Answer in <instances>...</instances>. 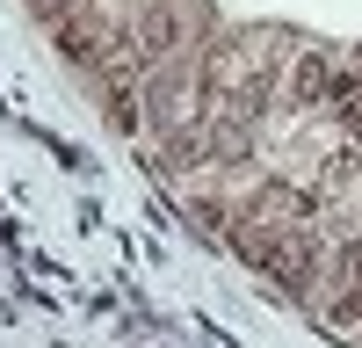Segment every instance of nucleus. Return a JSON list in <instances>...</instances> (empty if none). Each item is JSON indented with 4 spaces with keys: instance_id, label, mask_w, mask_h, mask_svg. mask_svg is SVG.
I'll return each instance as SVG.
<instances>
[{
    "instance_id": "1",
    "label": "nucleus",
    "mask_w": 362,
    "mask_h": 348,
    "mask_svg": "<svg viewBox=\"0 0 362 348\" xmlns=\"http://www.w3.org/2000/svg\"><path fill=\"white\" fill-rule=\"evenodd\" d=\"M334 87H341V66H334V58H326V51H297V66L283 73V95H290L297 109L326 102V95H334Z\"/></svg>"
},
{
    "instance_id": "2",
    "label": "nucleus",
    "mask_w": 362,
    "mask_h": 348,
    "mask_svg": "<svg viewBox=\"0 0 362 348\" xmlns=\"http://www.w3.org/2000/svg\"><path fill=\"white\" fill-rule=\"evenodd\" d=\"M312 261H319V240H312L305 225H283L276 232V254H268V276L290 283V290H305L312 283Z\"/></svg>"
},
{
    "instance_id": "3",
    "label": "nucleus",
    "mask_w": 362,
    "mask_h": 348,
    "mask_svg": "<svg viewBox=\"0 0 362 348\" xmlns=\"http://www.w3.org/2000/svg\"><path fill=\"white\" fill-rule=\"evenodd\" d=\"M131 44H138V58H145V66H160V58H174V44H181V15L167 8V0H153V8H138V22H131Z\"/></svg>"
},
{
    "instance_id": "4",
    "label": "nucleus",
    "mask_w": 362,
    "mask_h": 348,
    "mask_svg": "<svg viewBox=\"0 0 362 348\" xmlns=\"http://www.w3.org/2000/svg\"><path fill=\"white\" fill-rule=\"evenodd\" d=\"M305 211H312L305 189H261V196H254V218H290V225H297Z\"/></svg>"
},
{
    "instance_id": "5",
    "label": "nucleus",
    "mask_w": 362,
    "mask_h": 348,
    "mask_svg": "<svg viewBox=\"0 0 362 348\" xmlns=\"http://www.w3.org/2000/svg\"><path fill=\"white\" fill-rule=\"evenodd\" d=\"M334 102H341V124H348V138H362V73H341Z\"/></svg>"
},
{
    "instance_id": "6",
    "label": "nucleus",
    "mask_w": 362,
    "mask_h": 348,
    "mask_svg": "<svg viewBox=\"0 0 362 348\" xmlns=\"http://www.w3.org/2000/svg\"><path fill=\"white\" fill-rule=\"evenodd\" d=\"M355 167H362V138H348L341 153H326V167H319V182H326V189H341L348 174H355Z\"/></svg>"
},
{
    "instance_id": "7",
    "label": "nucleus",
    "mask_w": 362,
    "mask_h": 348,
    "mask_svg": "<svg viewBox=\"0 0 362 348\" xmlns=\"http://www.w3.org/2000/svg\"><path fill=\"white\" fill-rule=\"evenodd\" d=\"M109 124L116 131H138V95H131V87H109Z\"/></svg>"
},
{
    "instance_id": "8",
    "label": "nucleus",
    "mask_w": 362,
    "mask_h": 348,
    "mask_svg": "<svg viewBox=\"0 0 362 348\" xmlns=\"http://www.w3.org/2000/svg\"><path fill=\"white\" fill-rule=\"evenodd\" d=\"M73 8H95V0H73Z\"/></svg>"
}]
</instances>
